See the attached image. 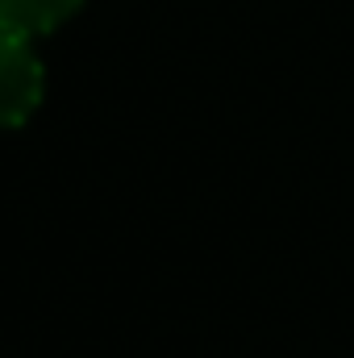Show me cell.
<instances>
[{"label": "cell", "instance_id": "obj_1", "mask_svg": "<svg viewBox=\"0 0 354 358\" xmlns=\"http://www.w3.org/2000/svg\"><path fill=\"white\" fill-rule=\"evenodd\" d=\"M42 100V63L29 38L0 29V125H21Z\"/></svg>", "mask_w": 354, "mask_h": 358}, {"label": "cell", "instance_id": "obj_2", "mask_svg": "<svg viewBox=\"0 0 354 358\" xmlns=\"http://www.w3.org/2000/svg\"><path fill=\"white\" fill-rule=\"evenodd\" d=\"M76 8H80V0H0V29L38 38V34L59 29Z\"/></svg>", "mask_w": 354, "mask_h": 358}]
</instances>
